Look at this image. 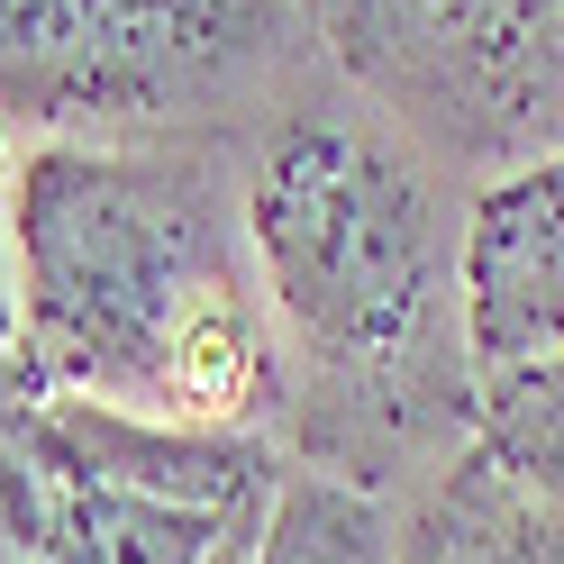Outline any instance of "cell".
I'll return each instance as SVG.
<instances>
[{
	"mask_svg": "<svg viewBox=\"0 0 564 564\" xmlns=\"http://www.w3.org/2000/svg\"><path fill=\"white\" fill-rule=\"evenodd\" d=\"M392 564H564V510L538 501L474 437L392 519Z\"/></svg>",
	"mask_w": 564,
	"mask_h": 564,
	"instance_id": "cell-7",
	"label": "cell"
},
{
	"mask_svg": "<svg viewBox=\"0 0 564 564\" xmlns=\"http://www.w3.org/2000/svg\"><path fill=\"white\" fill-rule=\"evenodd\" d=\"M392 519H401L392 491H365L346 474L292 465L282 491H273L256 564H392Z\"/></svg>",
	"mask_w": 564,
	"mask_h": 564,
	"instance_id": "cell-8",
	"label": "cell"
},
{
	"mask_svg": "<svg viewBox=\"0 0 564 564\" xmlns=\"http://www.w3.org/2000/svg\"><path fill=\"white\" fill-rule=\"evenodd\" d=\"M292 474L264 429H173L37 392L0 437V564H256Z\"/></svg>",
	"mask_w": 564,
	"mask_h": 564,
	"instance_id": "cell-3",
	"label": "cell"
},
{
	"mask_svg": "<svg viewBox=\"0 0 564 564\" xmlns=\"http://www.w3.org/2000/svg\"><path fill=\"white\" fill-rule=\"evenodd\" d=\"M237 192L282 337V455L410 501L474 446V183L319 64L237 128Z\"/></svg>",
	"mask_w": 564,
	"mask_h": 564,
	"instance_id": "cell-1",
	"label": "cell"
},
{
	"mask_svg": "<svg viewBox=\"0 0 564 564\" xmlns=\"http://www.w3.org/2000/svg\"><path fill=\"white\" fill-rule=\"evenodd\" d=\"M28 401H37V373L19 356V282H10V228H0V437L28 419Z\"/></svg>",
	"mask_w": 564,
	"mask_h": 564,
	"instance_id": "cell-10",
	"label": "cell"
},
{
	"mask_svg": "<svg viewBox=\"0 0 564 564\" xmlns=\"http://www.w3.org/2000/svg\"><path fill=\"white\" fill-rule=\"evenodd\" d=\"M37 392L282 437V337L246 246L237 128L37 137L0 183Z\"/></svg>",
	"mask_w": 564,
	"mask_h": 564,
	"instance_id": "cell-2",
	"label": "cell"
},
{
	"mask_svg": "<svg viewBox=\"0 0 564 564\" xmlns=\"http://www.w3.org/2000/svg\"><path fill=\"white\" fill-rule=\"evenodd\" d=\"M465 346L474 382L564 346V147L482 173L465 200Z\"/></svg>",
	"mask_w": 564,
	"mask_h": 564,
	"instance_id": "cell-6",
	"label": "cell"
},
{
	"mask_svg": "<svg viewBox=\"0 0 564 564\" xmlns=\"http://www.w3.org/2000/svg\"><path fill=\"white\" fill-rule=\"evenodd\" d=\"M474 437L491 446V465H510L538 501L564 510V346L474 382Z\"/></svg>",
	"mask_w": 564,
	"mask_h": 564,
	"instance_id": "cell-9",
	"label": "cell"
},
{
	"mask_svg": "<svg viewBox=\"0 0 564 564\" xmlns=\"http://www.w3.org/2000/svg\"><path fill=\"white\" fill-rule=\"evenodd\" d=\"M337 83L465 183L564 147V0H292Z\"/></svg>",
	"mask_w": 564,
	"mask_h": 564,
	"instance_id": "cell-5",
	"label": "cell"
},
{
	"mask_svg": "<svg viewBox=\"0 0 564 564\" xmlns=\"http://www.w3.org/2000/svg\"><path fill=\"white\" fill-rule=\"evenodd\" d=\"M0 183H10V128H0Z\"/></svg>",
	"mask_w": 564,
	"mask_h": 564,
	"instance_id": "cell-11",
	"label": "cell"
},
{
	"mask_svg": "<svg viewBox=\"0 0 564 564\" xmlns=\"http://www.w3.org/2000/svg\"><path fill=\"white\" fill-rule=\"evenodd\" d=\"M319 46L292 0H0L10 137H173L246 128Z\"/></svg>",
	"mask_w": 564,
	"mask_h": 564,
	"instance_id": "cell-4",
	"label": "cell"
}]
</instances>
